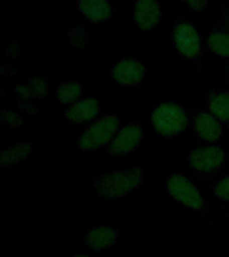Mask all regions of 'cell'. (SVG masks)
<instances>
[{
	"label": "cell",
	"instance_id": "1",
	"mask_svg": "<svg viewBox=\"0 0 229 257\" xmlns=\"http://www.w3.org/2000/svg\"><path fill=\"white\" fill-rule=\"evenodd\" d=\"M144 180V172L141 169L129 168L99 176L94 185L100 197L114 200L133 194L142 185Z\"/></svg>",
	"mask_w": 229,
	"mask_h": 257
},
{
	"label": "cell",
	"instance_id": "2",
	"mask_svg": "<svg viewBox=\"0 0 229 257\" xmlns=\"http://www.w3.org/2000/svg\"><path fill=\"white\" fill-rule=\"evenodd\" d=\"M188 112L181 104L164 102L152 112V126L164 137H176L186 128Z\"/></svg>",
	"mask_w": 229,
	"mask_h": 257
},
{
	"label": "cell",
	"instance_id": "3",
	"mask_svg": "<svg viewBox=\"0 0 229 257\" xmlns=\"http://www.w3.org/2000/svg\"><path fill=\"white\" fill-rule=\"evenodd\" d=\"M120 122V116L117 115H106L94 120L79 136L78 146L80 150L94 152L96 149L108 146L118 132Z\"/></svg>",
	"mask_w": 229,
	"mask_h": 257
},
{
	"label": "cell",
	"instance_id": "4",
	"mask_svg": "<svg viewBox=\"0 0 229 257\" xmlns=\"http://www.w3.org/2000/svg\"><path fill=\"white\" fill-rule=\"evenodd\" d=\"M228 154L218 146L193 149L188 154V165L200 178H213L220 173L221 168L228 162Z\"/></svg>",
	"mask_w": 229,
	"mask_h": 257
},
{
	"label": "cell",
	"instance_id": "5",
	"mask_svg": "<svg viewBox=\"0 0 229 257\" xmlns=\"http://www.w3.org/2000/svg\"><path fill=\"white\" fill-rule=\"evenodd\" d=\"M166 192L173 200L194 212H202L205 206V200L201 194L200 189L193 184V181L184 174L172 173L165 182Z\"/></svg>",
	"mask_w": 229,
	"mask_h": 257
},
{
	"label": "cell",
	"instance_id": "6",
	"mask_svg": "<svg viewBox=\"0 0 229 257\" xmlns=\"http://www.w3.org/2000/svg\"><path fill=\"white\" fill-rule=\"evenodd\" d=\"M173 46L180 55L194 63H200L202 54V39L196 28L186 20L177 19L172 31Z\"/></svg>",
	"mask_w": 229,
	"mask_h": 257
},
{
	"label": "cell",
	"instance_id": "7",
	"mask_svg": "<svg viewBox=\"0 0 229 257\" xmlns=\"http://www.w3.org/2000/svg\"><path fill=\"white\" fill-rule=\"evenodd\" d=\"M146 74V67L141 60L122 58L110 70V76L116 83L126 87H138Z\"/></svg>",
	"mask_w": 229,
	"mask_h": 257
},
{
	"label": "cell",
	"instance_id": "8",
	"mask_svg": "<svg viewBox=\"0 0 229 257\" xmlns=\"http://www.w3.org/2000/svg\"><path fill=\"white\" fill-rule=\"evenodd\" d=\"M144 138V128L141 123H132L121 127L107 146V152L114 156H122L136 150Z\"/></svg>",
	"mask_w": 229,
	"mask_h": 257
},
{
	"label": "cell",
	"instance_id": "9",
	"mask_svg": "<svg viewBox=\"0 0 229 257\" xmlns=\"http://www.w3.org/2000/svg\"><path fill=\"white\" fill-rule=\"evenodd\" d=\"M192 130L198 140L208 144H216L222 133L221 122L209 111L197 112L193 118Z\"/></svg>",
	"mask_w": 229,
	"mask_h": 257
},
{
	"label": "cell",
	"instance_id": "10",
	"mask_svg": "<svg viewBox=\"0 0 229 257\" xmlns=\"http://www.w3.org/2000/svg\"><path fill=\"white\" fill-rule=\"evenodd\" d=\"M133 20L140 30L150 31L160 23V4L154 0H138L133 8Z\"/></svg>",
	"mask_w": 229,
	"mask_h": 257
},
{
	"label": "cell",
	"instance_id": "11",
	"mask_svg": "<svg viewBox=\"0 0 229 257\" xmlns=\"http://www.w3.org/2000/svg\"><path fill=\"white\" fill-rule=\"evenodd\" d=\"M100 110L102 107L99 100L95 98H86V99H79L67 107V110L64 111V118L76 124L87 123L99 115Z\"/></svg>",
	"mask_w": 229,
	"mask_h": 257
},
{
	"label": "cell",
	"instance_id": "12",
	"mask_svg": "<svg viewBox=\"0 0 229 257\" xmlns=\"http://www.w3.org/2000/svg\"><path fill=\"white\" fill-rule=\"evenodd\" d=\"M118 240H120V232L116 226H111V225L88 229L83 238L84 244L96 252L110 248Z\"/></svg>",
	"mask_w": 229,
	"mask_h": 257
},
{
	"label": "cell",
	"instance_id": "13",
	"mask_svg": "<svg viewBox=\"0 0 229 257\" xmlns=\"http://www.w3.org/2000/svg\"><path fill=\"white\" fill-rule=\"evenodd\" d=\"M18 102H30L34 98H44L48 95V79L39 75L30 76L26 83H18L15 87Z\"/></svg>",
	"mask_w": 229,
	"mask_h": 257
},
{
	"label": "cell",
	"instance_id": "14",
	"mask_svg": "<svg viewBox=\"0 0 229 257\" xmlns=\"http://www.w3.org/2000/svg\"><path fill=\"white\" fill-rule=\"evenodd\" d=\"M80 14L92 23L107 22L112 15V6L103 0H82L78 2Z\"/></svg>",
	"mask_w": 229,
	"mask_h": 257
},
{
	"label": "cell",
	"instance_id": "15",
	"mask_svg": "<svg viewBox=\"0 0 229 257\" xmlns=\"http://www.w3.org/2000/svg\"><path fill=\"white\" fill-rule=\"evenodd\" d=\"M208 111L220 122H229V92L210 91L206 96Z\"/></svg>",
	"mask_w": 229,
	"mask_h": 257
},
{
	"label": "cell",
	"instance_id": "16",
	"mask_svg": "<svg viewBox=\"0 0 229 257\" xmlns=\"http://www.w3.org/2000/svg\"><path fill=\"white\" fill-rule=\"evenodd\" d=\"M34 152V146L30 142L14 145L10 148H4L0 153V164L2 166H11L27 160Z\"/></svg>",
	"mask_w": 229,
	"mask_h": 257
},
{
	"label": "cell",
	"instance_id": "17",
	"mask_svg": "<svg viewBox=\"0 0 229 257\" xmlns=\"http://www.w3.org/2000/svg\"><path fill=\"white\" fill-rule=\"evenodd\" d=\"M208 47L220 58H229V30L218 27L208 35Z\"/></svg>",
	"mask_w": 229,
	"mask_h": 257
},
{
	"label": "cell",
	"instance_id": "18",
	"mask_svg": "<svg viewBox=\"0 0 229 257\" xmlns=\"http://www.w3.org/2000/svg\"><path fill=\"white\" fill-rule=\"evenodd\" d=\"M56 99L62 104H74L82 95V83L75 80H67L59 84L55 91Z\"/></svg>",
	"mask_w": 229,
	"mask_h": 257
},
{
	"label": "cell",
	"instance_id": "19",
	"mask_svg": "<svg viewBox=\"0 0 229 257\" xmlns=\"http://www.w3.org/2000/svg\"><path fill=\"white\" fill-rule=\"evenodd\" d=\"M66 35H67V39L70 42L72 47L75 48H82L87 47L88 44V35L86 30L79 26H75V27H68L67 31H66Z\"/></svg>",
	"mask_w": 229,
	"mask_h": 257
},
{
	"label": "cell",
	"instance_id": "20",
	"mask_svg": "<svg viewBox=\"0 0 229 257\" xmlns=\"http://www.w3.org/2000/svg\"><path fill=\"white\" fill-rule=\"evenodd\" d=\"M0 122L4 126H8V127L14 128V130L26 124V119L23 116L18 114V112L10 111V110H2L0 111Z\"/></svg>",
	"mask_w": 229,
	"mask_h": 257
},
{
	"label": "cell",
	"instance_id": "21",
	"mask_svg": "<svg viewBox=\"0 0 229 257\" xmlns=\"http://www.w3.org/2000/svg\"><path fill=\"white\" fill-rule=\"evenodd\" d=\"M213 193L217 198L222 201H229V174L217 181L213 186Z\"/></svg>",
	"mask_w": 229,
	"mask_h": 257
},
{
	"label": "cell",
	"instance_id": "22",
	"mask_svg": "<svg viewBox=\"0 0 229 257\" xmlns=\"http://www.w3.org/2000/svg\"><path fill=\"white\" fill-rule=\"evenodd\" d=\"M18 107L24 112H28L31 115H36L38 114V108L35 104H32L31 102H18Z\"/></svg>",
	"mask_w": 229,
	"mask_h": 257
},
{
	"label": "cell",
	"instance_id": "23",
	"mask_svg": "<svg viewBox=\"0 0 229 257\" xmlns=\"http://www.w3.org/2000/svg\"><path fill=\"white\" fill-rule=\"evenodd\" d=\"M186 6L190 7L193 11H201L202 8L208 6V2H197V0H193V2H186Z\"/></svg>",
	"mask_w": 229,
	"mask_h": 257
},
{
	"label": "cell",
	"instance_id": "24",
	"mask_svg": "<svg viewBox=\"0 0 229 257\" xmlns=\"http://www.w3.org/2000/svg\"><path fill=\"white\" fill-rule=\"evenodd\" d=\"M7 56H15L19 52V43L16 40H12L7 47Z\"/></svg>",
	"mask_w": 229,
	"mask_h": 257
},
{
	"label": "cell",
	"instance_id": "25",
	"mask_svg": "<svg viewBox=\"0 0 229 257\" xmlns=\"http://www.w3.org/2000/svg\"><path fill=\"white\" fill-rule=\"evenodd\" d=\"M0 71H2V74H3L4 76H14L16 72H18V70L10 67V66H3V67L0 68Z\"/></svg>",
	"mask_w": 229,
	"mask_h": 257
},
{
	"label": "cell",
	"instance_id": "26",
	"mask_svg": "<svg viewBox=\"0 0 229 257\" xmlns=\"http://www.w3.org/2000/svg\"><path fill=\"white\" fill-rule=\"evenodd\" d=\"M224 27L229 30V8H225L224 11Z\"/></svg>",
	"mask_w": 229,
	"mask_h": 257
},
{
	"label": "cell",
	"instance_id": "27",
	"mask_svg": "<svg viewBox=\"0 0 229 257\" xmlns=\"http://www.w3.org/2000/svg\"><path fill=\"white\" fill-rule=\"evenodd\" d=\"M72 257H90V256H86V254H76V256H72Z\"/></svg>",
	"mask_w": 229,
	"mask_h": 257
},
{
	"label": "cell",
	"instance_id": "28",
	"mask_svg": "<svg viewBox=\"0 0 229 257\" xmlns=\"http://www.w3.org/2000/svg\"><path fill=\"white\" fill-rule=\"evenodd\" d=\"M226 74H228V76H229V64H228V70H226Z\"/></svg>",
	"mask_w": 229,
	"mask_h": 257
}]
</instances>
